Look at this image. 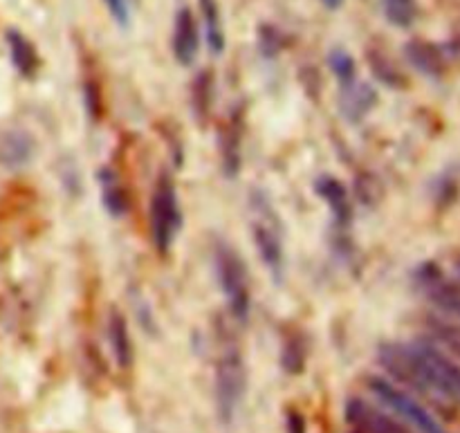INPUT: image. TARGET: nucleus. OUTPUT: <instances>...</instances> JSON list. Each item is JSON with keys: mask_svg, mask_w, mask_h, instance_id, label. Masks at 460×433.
<instances>
[{"mask_svg": "<svg viewBox=\"0 0 460 433\" xmlns=\"http://www.w3.org/2000/svg\"><path fill=\"white\" fill-rule=\"evenodd\" d=\"M380 367L402 384L460 407V364L431 341H391L377 349Z\"/></svg>", "mask_w": 460, "mask_h": 433, "instance_id": "1", "label": "nucleus"}, {"mask_svg": "<svg viewBox=\"0 0 460 433\" xmlns=\"http://www.w3.org/2000/svg\"><path fill=\"white\" fill-rule=\"evenodd\" d=\"M250 227L254 236V247L261 261L270 270L274 281H281L286 270V247H283V232L279 223V214L263 191L254 189L250 193Z\"/></svg>", "mask_w": 460, "mask_h": 433, "instance_id": "2", "label": "nucleus"}, {"mask_svg": "<svg viewBox=\"0 0 460 433\" xmlns=\"http://www.w3.org/2000/svg\"><path fill=\"white\" fill-rule=\"evenodd\" d=\"M214 265L229 314L238 326H245L252 313V287L241 254L227 243H218L214 252Z\"/></svg>", "mask_w": 460, "mask_h": 433, "instance_id": "3", "label": "nucleus"}, {"mask_svg": "<svg viewBox=\"0 0 460 433\" xmlns=\"http://www.w3.org/2000/svg\"><path fill=\"white\" fill-rule=\"evenodd\" d=\"M216 411L223 425H232L236 413L245 400L247 391V368L241 349L227 340L220 350L218 364H216Z\"/></svg>", "mask_w": 460, "mask_h": 433, "instance_id": "4", "label": "nucleus"}, {"mask_svg": "<svg viewBox=\"0 0 460 433\" xmlns=\"http://www.w3.org/2000/svg\"><path fill=\"white\" fill-rule=\"evenodd\" d=\"M148 227H151L153 245L157 252L166 254L182 227V209H180L178 191L169 173H162L155 180L148 207Z\"/></svg>", "mask_w": 460, "mask_h": 433, "instance_id": "5", "label": "nucleus"}, {"mask_svg": "<svg viewBox=\"0 0 460 433\" xmlns=\"http://www.w3.org/2000/svg\"><path fill=\"white\" fill-rule=\"evenodd\" d=\"M368 389L376 395L377 402L382 407L389 409L398 420H402L404 425L411 427L416 433H449L443 427V422L425 407V404L418 402L413 395H409L407 391L400 389L398 384H394L391 380L385 377H371L368 380Z\"/></svg>", "mask_w": 460, "mask_h": 433, "instance_id": "6", "label": "nucleus"}, {"mask_svg": "<svg viewBox=\"0 0 460 433\" xmlns=\"http://www.w3.org/2000/svg\"><path fill=\"white\" fill-rule=\"evenodd\" d=\"M413 286L434 308L460 322V277H449L436 263L418 265L413 272Z\"/></svg>", "mask_w": 460, "mask_h": 433, "instance_id": "7", "label": "nucleus"}, {"mask_svg": "<svg viewBox=\"0 0 460 433\" xmlns=\"http://www.w3.org/2000/svg\"><path fill=\"white\" fill-rule=\"evenodd\" d=\"M344 413L349 433H416L409 431V427L402 420L389 416L380 407L362 398H350L346 402Z\"/></svg>", "mask_w": 460, "mask_h": 433, "instance_id": "8", "label": "nucleus"}, {"mask_svg": "<svg viewBox=\"0 0 460 433\" xmlns=\"http://www.w3.org/2000/svg\"><path fill=\"white\" fill-rule=\"evenodd\" d=\"M243 115L241 110L229 117L227 124L220 130V164L227 178H238L243 166Z\"/></svg>", "mask_w": 460, "mask_h": 433, "instance_id": "9", "label": "nucleus"}, {"mask_svg": "<svg viewBox=\"0 0 460 433\" xmlns=\"http://www.w3.org/2000/svg\"><path fill=\"white\" fill-rule=\"evenodd\" d=\"M377 103V93L371 84L367 81L353 79L350 84L341 85L340 93V110L350 124H358L362 121L368 112L376 108Z\"/></svg>", "mask_w": 460, "mask_h": 433, "instance_id": "10", "label": "nucleus"}, {"mask_svg": "<svg viewBox=\"0 0 460 433\" xmlns=\"http://www.w3.org/2000/svg\"><path fill=\"white\" fill-rule=\"evenodd\" d=\"M314 191H317V196H322L326 200L337 229H349L350 220H353V200H350L344 184L337 178H332V175H322L314 182Z\"/></svg>", "mask_w": 460, "mask_h": 433, "instance_id": "11", "label": "nucleus"}, {"mask_svg": "<svg viewBox=\"0 0 460 433\" xmlns=\"http://www.w3.org/2000/svg\"><path fill=\"white\" fill-rule=\"evenodd\" d=\"M200 48V31L191 9H180L173 27V54L182 66H191Z\"/></svg>", "mask_w": 460, "mask_h": 433, "instance_id": "12", "label": "nucleus"}, {"mask_svg": "<svg viewBox=\"0 0 460 433\" xmlns=\"http://www.w3.org/2000/svg\"><path fill=\"white\" fill-rule=\"evenodd\" d=\"M404 57L420 75L431 76V79H440L447 72V54H445V49L434 43H427V40L416 39L407 43Z\"/></svg>", "mask_w": 460, "mask_h": 433, "instance_id": "13", "label": "nucleus"}, {"mask_svg": "<svg viewBox=\"0 0 460 433\" xmlns=\"http://www.w3.org/2000/svg\"><path fill=\"white\" fill-rule=\"evenodd\" d=\"M106 331H108V344H111L115 364L121 368V371H128V368L133 367V359H135L133 340H130L128 322H126V317L117 308H112L111 313H108Z\"/></svg>", "mask_w": 460, "mask_h": 433, "instance_id": "14", "label": "nucleus"}, {"mask_svg": "<svg viewBox=\"0 0 460 433\" xmlns=\"http://www.w3.org/2000/svg\"><path fill=\"white\" fill-rule=\"evenodd\" d=\"M34 155V139L25 130H4L0 135V164L7 169L25 166Z\"/></svg>", "mask_w": 460, "mask_h": 433, "instance_id": "15", "label": "nucleus"}, {"mask_svg": "<svg viewBox=\"0 0 460 433\" xmlns=\"http://www.w3.org/2000/svg\"><path fill=\"white\" fill-rule=\"evenodd\" d=\"M97 178L102 202L108 214L115 216V218L126 216V211H128V193H126V187L119 175H117V171L111 169V166H103V169H99Z\"/></svg>", "mask_w": 460, "mask_h": 433, "instance_id": "16", "label": "nucleus"}, {"mask_svg": "<svg viewBox=\"0 0 460 433\" xmlns=\"http://www.w3.org/2000/svg\"><path fill=\"white\" fill-rule=\"evenodd\" d=\"M7 45H9V57H12L13 67H16L22 76L31 79L40 66L39 52H36V48L31 45V40L27 39V36H22L18 30H9Z\"/></svg>", "mask_w": 460, "mask_h": 433, "instance_id": "17", "label": "nucleus"}, {"mask_svg": "<svg viewBox=\"0 0 460 433\" xmlns=\"http://www.w3.org/2000/svg\"><path fill=\"white\" fill-rule=\"evenodd\" d=\"M202 9V21H205V36L207 45L214 54H223L225 49V27H223V16H220V9L216 0H200Z\"/></svg>", "mask_w": 460, "mask_h": 433, "instance_id": "18", "label": "nucleus"}, {"mask_svg": "<svg viewBox=\"0 0 460 433\" xmlns=\"http://www.w3.org/2000/svg\"><path fill=\"white\" fill-rule=\"evenodd\" d=\"M281 367L290 376H299L305 368V340L301 332H288L281 349Z\"/></svg>", "mask_w": 460, "mask_h": 433, "instance_id": "19", "label": "nucleus"}, {"mask_svg": "<svg viewBox=\"0 0 460 433\" xmlns=\"http://www.w3.org/2000/svg\"><path fill=\"white\" fill-rule=\"evenodd\" d=\"M368 66H371L373 75H376L382 84H386L389 88H404L402 72L398 70V66H395L382 49H368Z\"/></svg>", "mask_w": 460, "mask_h": 433, "instance_id": "20", "label": "nucleus"}, {"mask_svg": "<svg viewBox=\"0 0 460 433\" xmlns=\"http://www.w3.org/2000/svg\"><path fill=\"white\" fill-rule=\"evenodd\" d=\"M427 328H429L434 341L443 344L454 355H460V323L449 322V319L429 317L427 319Z\"/></svg>", "mask_w": 460, "mask_h": 433, "instance_id": "21", "label": "nucleus"}, {"mask_svg": "<svg viewBox=\"0 0 460 433\" xmlns=\"http://www.w3.org/2000/svg\"><path fill=\"white\" fill-rule=\"evenodd\" d=\"M382 9L391 25L395 27H411L418 16V3L416 0H382Z\"/></svg>", "mask_w": 460, "mask_h": 433, "instance_id": "22", "label": "nucleus"}, {"mask_svg": "<svg viewBox=\"0 0 460 433\" xmlns=\"http://www.w3.org/2000/svg\"><path fill=\"white\" fill-rule=\"evenodd\" d=\"M328 66H331L332 75L340 79V85L350 84L353 79H358V66H355V58L346 52L344 48H332L328 54Z\"/></svg>", "mask_w": 460, "mask_h": 433, "instance_id": "23", "label": "nucleus"}, {"mask_svg": "<svg viewBox=\"0 0 460 433\" xmlns=\"http://www.w3.org/2000/svg\"><path fill=\"white\" fill-rule=\"evenodd\" d=\"M193 106H196L198 115L205 117L211 106V75L209 72H200L193 84Z\"/></svg>", "mask_w": 460, "mask_h": 433, "instance_id": "24", "label": "nucleus"}, {"mask_svg": "<svg viewBox=\"0 0 460 433\" xmlns=\"http://www.w3.org/2000/svg\"><path fill=\"white\" fill-rule=\"evenodd\" d=\"M259 48H261V54L268 58H274L279 52H281L283 43H281V34H279L274 27L270 25H263L259 31Z\"/></svg>", "mask_w": 460, "mask_h": 433, "instance_id": "25", "label": "nucleus"}, {"mask_svg": "<svg viewBox=\"0 0 460 433\" xmlns=\"http://www.w3.org/2000/svg\"><path fill=\"white\" fill-rule=\"evenodd\" d=\"M111 12V16L115 18V22L119 27H128L130 22V9H128V0H103Z\"/></svg>", "mask_w": 460, "mask_h": 433, "instance_id": "26", "label": "nucleus"}, {"mask_svg": "<svg viewBox=\"0 0 460 433\" xmlns=\"http://www.w3.org/2000/svg\"><path fill=\"white\" fill-rule=\"evenodd\" d=\"M84 94H85V106H88L90 115H93V117L102 115V97H99L97 85L88 84L84 88Z\"/></svg>", "mask_w": 460, "mask_h": 433, "instance_id": "27", "label": "nucleus"}, {"mask_svg": "<svg viewBox=\"0 0 460 433\" xmlns=\"http://www.w3.org/2000/svg\"><path fill=\"white\" fill-rule=\"evenodd\" d=\"M286 431L288 433H308V429H305V418L301 416L299 411H295V409H290V411H288Z\"/></svg>", "mask_w": 460, "mask_h": 433, "instance_id": "28", "label": "nucleus"}, {"mask_svg": "<svg viewBox=\"0 0 460 433\" xmlns=\"http://www.w3.org/2000/svg\"><path fill=\"white\" fill-rule=\"evenodd\" d=\"M322 3H323V7L331 9V12H337V9L344 7L346 0H322Z\"/></svg>", "mask_w": 460, "mask_h": 433, "instance_id": "29", "label": "nucleus"}, {"mask_svg": "<svg viewBox=\"0 0 460 433\" xmlns=\"http://www.w3.org/2000/svg\"><path fill=\"white\" fill-rule=\"evenodd\" d=\"M456 272H458V277H460V259L456 261Z\"/></svg>", "mask_w": 460, "mask_h": 433, "instance_id": "30", "label": "nucleus"}]
</instances>
